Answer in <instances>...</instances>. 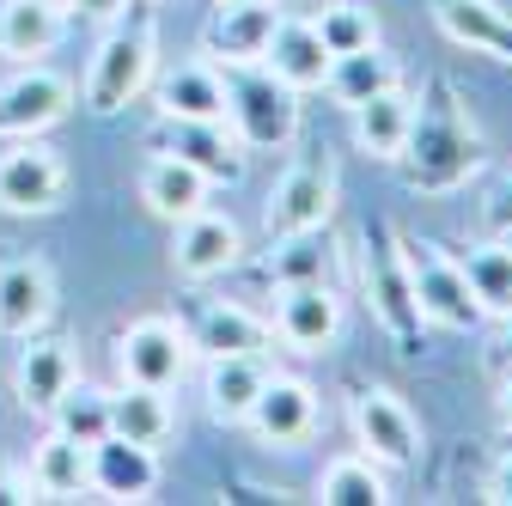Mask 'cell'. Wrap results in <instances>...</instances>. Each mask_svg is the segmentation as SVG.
Here are the masks:
<instances>
[{
  "label": "cell",
  "mask_w": 512,
  "mask_h": 506,
  "mask_svg": "<svg viewBox=\"0 0 512 506\" xmlns=\"http://www.w3.org/2000/svg\"><path fill=\"white\" fill-rule=\"evenodd\" d=\"M153 7H159V0H153Z\"/></svg>",
  "instance_id": "40"
},
{
  "label": "cell",
  "mask_w": 512,
  "mask_h": 506,
  "mask_svg": "<svg viewBox=\"0 0 512 506\" xmlns=\"http://www.w3.org/2000/svg\"><path fill=\"white\" fill-rule=\"evenodd\" d=\"M61 7H74L80 19H116V13L128 7V0H61Z\"/></svg>",
  "instance_id": "36"
},
{
  "label": "cell",
  "mask_w": 512,
  "mask_h": 506,
  "mask_svg": "<svg viewBox=\"0 0 512 506\" xmlns=\"http://www.w3.org/2000/svg\"><path fill=\"white\" fill-rule=\"evenodd\" d=\"M397 244H403V263H409V281H415V299H421V311H427V324L482 330L488 311H482V299L470 293L464 269L445 257L433 238H421V232H397Z\"/></svg>",
  "instance_id": "5"
},
{
  "label": "cell",
  "mask_w": 512,
  "mask_h": 506,
  "mask_svg": "<svg viewBox=\"0 0 512 506\" xmlns=\"http://www.w3.org/2000/svg\"><path fill=\"white\" fill-rule=\"evenodd\" d=\"M317 500L324 506H384L391 500V482H384L378 458L348 452V458H336L324 476H317Z\"/></svg>",
  "instance_id": "32"
},
{
  "label": "cell",
  "mask_w": 512,
  "mask_h": 506,
  "mask_svg": "<svg viewBox=\"0 0 512 506\" xmlns=\"http://www.w3.org/2000/svg\"><path fill=\"white\" fill-rule=\"evenodd\" d=\"M68 31L61 0H0V55L7 61H37Z\"/></svg>",
  "instance_id": "21"
},
{
  "label": "cell",
  "mask_w": 512,
  "mask_h": 506,
  "mask_svg": "<svg viewBox=\"0 0 512 506\" xmlns=\"http://www.w3.org/2000/svg\"><path fill=\"white\" fill-rule=\"evenodd\" d=\"M86 488L104 500H147L159 488V446L104 433L86 446Z\"/></svg>",
  "instance_id": "13"
},
{
  "label": "cell",
  "mask_w": 512,
  "mask_h": 506,
  "mask_svg": "<svg viewBox=\"0 0 512 506\" xmlns=\"http://www.w3.org/2000/svg\"><path fill=\"white\" fill-rule=\"evenodd\" d=\"M360 287H366L372 324L391 336L403 354H421L427 348V311L415 299V281H409V263H403L397 232L378 226V220L360 232Z\"/></svg>",
  "instance_id": "3"
},
{
  "label": "cell",
  "mask_w": 512,
  "mask_h": 506,
  "mask_svg": "<svg viewBox=\"0 0 512 506\" xmlns=\"http://www.w3.org/2000/svg\"><path fill=\"white\" fill-rule=\"evenodd\" d=\"M68 196V165L37 135H19L0 153V214H49Z\"/></svg>",
  "instance_id": "10"
},
{
  "label": "cell",
  "mask_w": 512,
  "mask_h": 506,
  "mask_svg": "<svg viewBox=\"0 0 512 506\" xmlns=\"http://www.w3.org/2000/svg\"><path fill=\"white\" fill-rule=\"evenodd\" d=\"M409 116H415V98L403 86H384L372 92L366 104H354V141L372 153V159H397L403 141H409Z\"/></svg>",
  "instance_id": "28"
},
{
  "label": "cell",
  "mask_w": 512,
  "mask_h": 506,
  "mask_svg": "<svg viewBox=\"0 0 512 506\" xmlns=\"http://www.w3.org/2000/svg\"><path fill=\"white\" fill-rule=\"evenodd\" d=\"M397 165H403V183L421 189V196H452V189H464L488 165V147H482L476 122L464 116L458 86L445 74L421 80L415 116H409V141H403Z\"/></svg>",
  "instance_id": "1"
},
{
  "label": "cell",
  "mask_w": 512,
  "mask_h": 506,
  "mask_svg": "<svg viewBox=\"0 0 512 506\" xmlns=\"http://www.w3.org/2000/svg\"><path fill=\"white\" fill-rule=\"evenodd\" d=\"M196 348H189V330L171 318H141L116 336V372L128 385H153V391H177Z\"/></svg>",
  "instance_id": "7"
},
{
  "label": "cell",
  "mask_w": 512,
  "mask_h": 506,
  "mask_svg": "<svg viewBox=\"0 0 512 506\" xmlns=\"http://www.w3.org/2000/svg\"><path fill=\"white\" fill-rule=\"evenodd\" d=\"M433 19L452 43L494 55V61H512V7L506 0H439Z\"/></svg>",
  "instance_id": "20"
},
{
  "label": "cell",
  "mask_w": 512,
  "mask_h": 506,
  "mask_svg": "<svg viewBox=\"0 0 512 506\" xmlns=\"http://www.w3.org/2000/svg\"><path fill=\"white\" fill-rule=\"evenodd\" d=\"M25 342L31 348L19 354V403L37 409V415H49L55 397L80 378V360H74L68 342H55V336H25Z\"/></svg>",
  "instance_id": "24"
},
{
  "label": "cell",
  "mask_w": 512,
  "mask_h": 506,
  "mask_svg": "<svg viewBox=\"0 0 512 506\" xmlns=\"http://www.w3.org/2000/svg\"><path fill=\"white\" fill-rule=\"evenodd\" d=\"M488 232H500V238H512V177L488 196Z\"/></svg>",
  "instance_id": "35"
},
{
  "label": "cell",
  "mask_w": 512,
  "mask_h": 506,
  "mask_svg": "<svg viewBox=\"0 0 512 506\" xmlns=\"http://www.w3.org/2000/svg\"><path fill=\"white\" fill-rule=\"evenodd\" d=\"M494 354H500V366H512V311H506V330H500V348Z\"/></svg>",
  "instance_id": "38"
},
{
  "label": "cell",
  "mask_w": 512,
  "mask_h": 506,
  "mask_svg": "<svg viewBox=\"0 0 512 506\" xmlns=\"http://www.w3.org/2000/svg\"><path fill=\"white\" fill-rule=\"evenodd\" d=\"M275 336L299 354H324L336 336H342V293L336 281H299V287H281V305H275Z\"/></svg>",
  "instance_id": "15"
},
{
  "label": "cell",
  "mask_w": 512,
  "mask_h": 506,
  "mask_svg": "<svg viewBox=\"0 0 512 506\" xmlns=\"http://www.w3.org/2000/svg\"><path fill=\"white\" fill-rule=\"evenodd\" d=\"M208 177L196 171V165H183V159H171V153H153L147 165H141V202L159 214V220H183V214H196V208H208Z\"/></svg>",
  "instance_id": "23"
},
{
  "label": "cell",
  "mask_w": 512,
  "mask_h": 506,
  "mask_svg": "<svg viewBox=\"0 0 512 506\" xmlns=\"http://www.w3.org/2000/svg\"><path fill=\"white\" fill-rule=\"evenodd\" d=\"M25 482H31L37 500H80V494H92V488H86V446L49 427V433H43V446L31 452Z\"/></svg>",
  "instance_id": "27"
},
{
  "label": "cell",
  "mask_w": 512,
  "mask_h": 506,
  "mask_svg": "<svg viewBox=\"0 0 512 506\" xmlns=\"http://www.w3.org/2000/svg\"><path fill=\"white\" fill-rule=\"evenodd\" d=\"M348 421H354V439L366 446V458L391 464V470H415L421 464V421L409 415L403 397L378 391V385H360L348 397Z\"/></svg>",
  "instance_id": "8"
},
{
  "label": "cell",
  "mask_w": 512,
  "mask_h": 506,
  "mask_svg": "<svg viewBox=\"0 0 512 506\" xmlns=\"http://www.w3.org/2000/svg\"><path fill=\"white\" fill-rule=\"evenodd\" d=\"M147 153H171L183 165H196L208 183H238L244 177V141L226 122H196V116H159Z\"/></svg>",
  "instance_id": "9"
},
{
  "label": "cell",
  "mask_w": 512,
  "mask_h": 506,
  "mask_svg": "<svg viewBox=\"0 0 512 506\" xmlns=\"http://www.w3.org/2000/svg\"><path fill=\"white\" fill-rule=\"evenodd\" d=\"M488 500H500V506H512V452L494 464V476H488Z\"/></svg>",
  "instance_id": "37"
},
{
  "label": "cell",
  "mask_w": 512,
  "mask_h": 506,
  "mask_svg": "<svg viewBox=\"0 0 512 506\" xmlns=\"http://www.w3.org/2000/svg\"><path fill=\"white\" fill-rule=\"evenodd\" d=\"M74 110V80L43 68V61H25L19 74L0 80V135H43L61 116Z\"/></svg>",
  "instance_id": "12"
},
{
  "label": "cell",
  "mask_w": 512,
  "mask_h": 506,
  "mask_svg": "<svg viewBox=\"0 0 512 506\" xmlns=\"http://www.w3.org/2000/svg\"><path fill=\"white\" fill-rule=\"evenodd\" d=\"M269 446H305L311 427H317V391L305 378H287V372H269V385L256 391L250 415H244Z\"/></svg>",
  "instance_id": "18"
},
{
  "label": "cell",
  "mask_w": 512,
  "mask_h": 506,
  "mask_svg": "<svg viewBox=\"0 0 512 506\" xmlns=\"http://www.w3.org/2000/svg\"><path fill=\"white\" fill-rule=\"evenodd\" d=\"M159 116H196V122H226V80L214 61H183V68L159 74L153 86Z\"/></svg>",
  "instance_id": "22"
},
{
  "label": "cell",
  "mask_w": 512,
  "mask_h": 506,
  "mask_svg": "<svg viewBox=\"0 0 512 506\" xmlns=\"http://www.w3.org/2000/svg\"><path fill=\"white\" fill-rule=\"evenodd\" d=\"M293 0H214V13L202 25V55H214V68L232 61H263L275 25L287 19Z\"/></svg>",
  "instance_id": "11"
},
{
  "label": "cell",
  "mask_w": 512,
  "mask_h": 506,
  "mask_svg": "<svg viewBox=\"0 0 512 506\" xmlns=\"http://www.w3.org/2000/svg\"><path fill=\"white\" fill-rule=\"evenodd\" d=\"M159 74V13L153 0H128V7L110 19L92 74H86V110L92 116H116L122 104H135Z\"/></svg>",
  "instance_id": "2"
},
{
  "label": "cell",
  "mask_w": 512,
  "mask_h": 506,
  "mask_svg": "<svg viewBox=\"0 0 512 506\" xmlns=\"http://www.w3.org/2000/svg\"><path fill=\"white\" fill-rule=\"evenodd\" d=\"M324 86L336 92V104H342V110H354V104H366L372 92L397 86V61L384 55L378 43L348 49V55H330V80H324Z\"/></svg>",
  "instance_id": "31"
},
{
  "label": "cell",
  "mask_w": 512,
  "mask_h": 506,
  "mask_svg": "<svg viewBox=\"0 0 512 506\" xmlns=\"http://www.w3.org/2000/svg\"><path fill=\"white\" fill-rule=\"evenodd\" d=\"M311 25H317V37H324L330 55H348V49L378 43V19L366 13V0H324Z\"/></svg>",
  "instance_id": "34"
},
{
  "label": "cell",
  "mask_w": 512,
  "mask_h": 506,
  "mask_svg": "<svg viewBox=\"0 0 512 506\" xmlns=\"http://www.w3.org/2000/svg\"><path fill=\"white\" fill-rule=\"evenodd\" d=\"M110 433L141 439V446H165V439L177 433V409H171L165 391L128 385V378H122V391H110Z\"/></svg>",
  "instance_id": "29"
},
{
  "label": "cell",
  "mask_w": 512,
  "mask_h": 506,
  "mask_svg": "<svg viewBox=\"0 0 512 506\" xmlns=\"http://www.w3.org/2000/svg\"><path fill=\"white\" fill-rule=\"evenodd\" d=\"M464 281H470V293L482 299V311L488 318H506L512 311V238H482V244H470L464 250Z\"/></svg>",
  "instance_id": "30"
},
{
  "label": "cell",
  "mask_w": 512,
  "mask_h": 506,
  "mask_svg": "<svg viewBox=\"0 0 512 506\" xmlns=\"http://www.w3.org/2000/svg\"><path fill=\"white\" fill-rule=\"evenodd\" d=\"M226 80V129L244 141V153H281L299 135V92L269 74L263 61H232Z\"/></svg>",
  "instance_id": "4"
},
{
  "label": "cell",
  "mask_w": 512,
  "mask_h": 506,
  "mask_svg": "<svg viewBox=\"0 0 512 506\" xmlns=\"http://www.w3.org/2000/svg\"><path fill=\"white\" fill-rule=\"evenodd\" d=\"M171 263L183 281H214L226 269L244 263V232L214 214V208H196V214H183L177 220V238H171Z\"/></svg>",
  "instance_id": "14"
},
{
  "label": "cell",
  "mask_w": 512,
  "mask_h": 506,
  "mask_svg": "<svg viewBox=\"0 0 512 506\" xmlns=\"http://www.w3.org/2000/svg\"><path fill=\"white\" fill-rule=\"evenodd\" d=\"M506 7H512V0H506Z\"/></svg>",
  "instance_id": "41"
},
{
  "label": "cell",
  "mask_w": 512,
  "mask_h": 506,
  "mask_svg": "<svg viewBox=\"0 0 512 506\" xmlns=\"http://www.w3.org/2000/svg\"><path fill=\"white\" fill-rule=\"evenodd\" d=\"M263 385H269V360L263 354H214L208 360V385H202L208 415L214 421H244Z\"/></svg>",
  "instance_id": "26"
},
{
  "label": "cell",
  "mask_w": 512,
  "mask_h": 506,
  "mask_svg": "<svg viewBox=\"0 0 512 506\" xmlns=\"http://www.w3.org/2000/svg\"><path fill=\"white\" fill-rule=\"evenodd\" d=\"M49 427L68 433V439H80V446L104 439V433H110V391H98V385H86V378H74V385L55 397Z\"/></svg>",
  "instance_id": "33"
},
{
  "label": "cell",
  "mask_w": 512,
  "mask_h": 506,
  "mask_svg": "<svg viewBox=\"0 0 512 506\" xmlns=\"http://www.w3.org/2000/svg\"><path fill=\"white\" fill-rule=\"evenodd\" d=\"M330 214H336V159L317 147L299 165H287L281 183H275V196H269V244L293 238V232L330 226Z\"/></svg>",
  "instance_id": "6"
},
{
  "label": "cell",
  "mask_w": 512,
  "mask_h": 506,
  "mask_svg": "<svg viewBox=\"0 0 512 506\" xmlns=\"http://www.w3.org/2000/svg\"><path fill=\"white\" fill-rule=\"evenodd\" d=\"M55 311V281L37 257H0V336H37Z\"/></svg>",
  "instance_id": "17"
},
{
  "label": "cell",
  "mask_w": 512,
  "mask_h": 506,
  "mask_svg": "<svg viewBox=\"0 0 512 506\" xmlns=\"http://www.w3.org/2000/svg\"><path fill=\"white\" fill-rule=\"evenodd\" d=\"M256 275H263L275 293L281 287H299V281H330L336 275V244H330L324 226H317V232H293V238H275L269 257L256 263Z\"/></svg>",
  "instance_id": "25"
},
{
  "label": "cell",
  "mask_w": 512,
  "mask_h": 506,
  "mask_svg": "<svg viewBox=\"0 0 512 506\" xmlns=\"http://www.w3.org/2000/svg\"><path fill=\"white\" fill-rule=\"evenodd\" d=\"M263 68L281 74L293 92H311V86H324V80H330V49H324V37H317L311 19H299V13L287 7V19H281L275 37H269Z\"/></svg>",
  "instance_id": "19"
},
{
  "label": "cell",
  "mask_w": 512,
  "mask_h": 506,
  "mask_svg": "<svg viewBox=\"0 0 512 506\" xmlns=\"http://www.w3.org/2000/svg\"><path fill=\"white\" fill-rule=\"evenodd\" d=\"M269 342H275V324H263L238 299H208V305L189 311V348L202 360H214V354H269Z\"/></svg>",
  "instance_id": "16"
},
{
  "label": "cell",
  "mask_w": 512,
  "mask_h": 506,
  "mask_svg": "<svg viewBox=\"0 0 512 506\" xmlns=\"http://www.w3.org/2000/svg\"><path fill=\"white\" fill-rule=\"evenodd\" d=\"M500 421L512 427V366H506V385H500Z\"/></svg>",
  "instance_id": "39"
}]
</instances>
